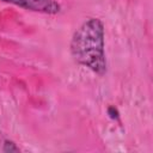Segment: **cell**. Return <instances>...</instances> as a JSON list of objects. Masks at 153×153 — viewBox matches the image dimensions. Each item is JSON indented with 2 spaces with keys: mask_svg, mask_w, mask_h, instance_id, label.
Returning a JSON list of instances; mask_svg holds the SVG:
<instances>
[{
  "mask_svg": "<svg viewBox=\"0 0 153 153\" xmlns=\"http://www.w3.org/2000/svg\"><path fill=\"white\" fill-rule=\"evenodd\" d=\"M104 47V25L98 18H90L73 33L71 54L79 65L103 75L106 72Z\"/></svg>",
  "mask_w": 153,
  "mask_h": 153,
  "instance_id": "1",
  "label": "cell"
},
{
  "mask_svg": "<svg viewBox=\"0 0 153 153\" xmlns=\"http://www.w3.org/2000/svg\"><path fill=\"white\" fill-rule=\"evenodd\" d=\"M1 1L17 5L25 10L47 13V14H56L61 10V6L56 0H1Z\"/></svg>",
  "mask_w": 153,
  "mask_h": 153,
  "instance_id": "2",
  "label": "cell"
},
{
  "mask_svg": "<svg viewBox=\"0 0 153 153\" xmlns=\"http://www.w3.org/2000/svg\"><path fill=\"white\" fill-rule=\"evenodd\" d=\"M5 152H11V151H18V148L14 146L13 142H8V141H5V148H4Z\"/></svg>",
  "mask_w": 153,
  "mask_h": 153,
  "instance_id": "3",
  "label": "cell"
}]
</instances>
